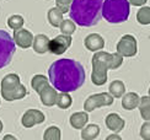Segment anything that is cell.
Returning a JSON list of instances; mask_svg holds the SVG:
<instances>
[{"instance_id": "cell-20", "label": "cell", "mask_w": 150, "mask_h": 140, "mask_svg": "<svg viewBox=\"0 0 150 140\" xmlns=\"http://www.w3.org/2000/svg\"><path fill=\"white\" fill-rule=\"evenodd\" d=\"M100 135V127L97 124L85 125L81 129V139L83 140H93Z\"/></svg>"}, {"instance_id": "cell-11", "label": "cell", "mask_w": 150, "mask_h": 140, "mask_svg": "<svg viewBox=\"0 0 150 140\" xmlns=\"http://www.w3.org/2000/svg\"><path fill=\"white\" fill-rule=\"evenodd\" d=\"M12 38H14V42L17 47H20L22 49H27L30 47H32L35 37L28 30L20 28V30H16L14 32V37Z\"/></svg>"}, {"instance_id": "cell-26", "label": "cell", "mask_w": 150, "mask_h": 140, "mask_svg": "<svg viewBox=\"0 0 150 140\" xmlns=\"http://www.w3.org/2000/svg\"><path fill=\"white\" fill-rule=\"evenodd\" d=\"M75 25L76 23H75L71 18L70 20H63V22H62L60 26H59V30H60L62 35L71 36L75 32V30H76V26H75Z\"/></svg>"}, {"instance_id": "cell-15", "label": "cell", "mask_w": 150, "mask_h": 140, "mask_svg": "<svg viewBox=\"0 0 150 140\" xmlns=\"http://www.w3.org/2000/svg\"><path fill=\"white\" fill-rule=\"evenodd\" d=\"M49 38L43 35H36V37L33 38V43H32V48L35 50V53L37 54H45L48 52V48H49Z\"/></svg>"}, {"instance_id": "cell-32", "label": "cell", "mask_w": 150, "mask_h": 140, "mask_svg": "<svg viewBox=\"0 0 150 140\" xmlns=\"http://www.w3.org/2000/svg\"><path fill=\"white\" fill-rule=\"evenodd\" d=\"M3 140H17V138H15L14 135H11V134H6L3 138Z\"/></svg>"}, {"instance_id": "cell-16", "label": "cell", "mask_w": 150, "mask_h": 140, "mask_svg": "<svg viewBox=\"0 0 150 140\" xmlns=\"http://www.w3.org/2000/svg\"><path fill=\"white\" fill-rule=\"evenodd\" d=\"M140 102V96L137 92H127L122 97V107L126 111H133L134 108H138Z\"/></svg>"}, {"instance_id": "cell-4", "label": "cell", "mask_w": 150, "mask_h": 140, "mask_svg": "<svg viewBox=\"0 0 150 140\" xmlns=\"http://www.w3.org/2000/svg\"><path fill=\"white\" fill-rule=\"evenodd\" d=\"M130 14L128 0H103L102 17L110 23L126 22Z\"/></svg>"}, {"instance_id": "cell-2", "label": "cell", "mask_w": 150, "mask_h": 140, "mask_svg": "<svg viewBox=\"0 0 150 140\" xmlns=\"http://www.w3.org/2000/svg\"><path fill=\"white\" fill-rule=\"evenodd\" d=\"M103 0H73L70 18L81 27H92L102 17Z\"/></svg>"}, {"instance_id": "cell-6", "label": "cell", "mask_w": 150, "mask_h": 140, "mask_svg": "<svg viewBox=\"0 0 150 140\" xmlns=\"http://www.w3.org/2000/svg\"><path fill=\"white\" fill-rule=\"evenodd\" d=\"M16 52V44L9 32L0 30V69L8 66Z\"/></svg>"}, {"instance_id": "cell-7", "label": "cell", "mask_w": 150, "mask_h": 140, "mask_svg": "<svg viewBox=\"0 0 150 140\" xmlns=\"http://www.w3.org/2000/svg\"><path fill=\"white\" fill-rule=\"evenodd\" d=\"M113 101H115V98L112 97V95L110 92H100V93L91 95V96H89L85 101L84 111L89 113V112L97 110V108H101L105 106H111L113 103Z\"/></svg>"}, {"instance_id": "cell-8", "label": "cell", "mask_w": 150, "mask_h": 140, "mask_svg": "<svg viewBox=\"0 0 150 140\" xmlns=\"http://www.w3.org/2000/svg\"><path fill=\"white\" fill-rule=\"evenodd\" d=\"M117 53L123 58H132L138 53V43L132 35H124L117 43Z\"/></svg>"}, {"instance_id": "cell-28", "label": "cell", "mask_w": 150, "mask_h": 140, "mask_svg": "<svg viewBox=\"0 0 150 140\" xmlns=\"http://www.w3.org/2000/svg\"><path fill=\"white\" fill-rule=\"evenodd\" d=\"M71 3H73V0H55V6H57L63 14H65V12H69Z\"/></svg>"}, {"instance_id": "cell-21", "label": "cell", "mask_w": 150, "mask_h": 140, "mask_svg": "<svg viewBox=\"0 0 150 140\" xmlns=\"http://www.w3.org/2000/svg\"><path fill=\"white\" fill-rule=\"evenodd\" d=\"M138 110L140 112V116L144 120H150V96L140 97V102L138 106Z\"/></svg>"}, {"instance_id": "cell-31", "label": "cell", "mask_w": 150, "mask_h": 140, "mask_svg": "<svg viewBox=\"0 0 150 140\" xmlns=\"http://www.w3.org/2000/svg\"><path fill=\"white\" fill-rule=\"evenodd\" d=\"M105 140H123V139H122L120 135H118L117 133H112V134H110Z\"/></svg>"}, {"instance_id": "cell-1", "label": "cell", "mask_w": 150, "mask_h": 140, "mask_svg": "<svg viewBox=\"0 0 150 140\" xmlns=\"http://www.w3.org/2000/svg\"><path fill=\"white\" fill-rule=\"evenodd\" d=\"M86 73L83 64L74 59H58L48 69V80L57 91L73 92L84 85Z\"/></svg>"}, {"instance_id": "cell-25", "label": "cell", "mask_w": 150, "mask_h": 140, "mask_svg": "<svg viewBox=\"0 0 150 140\" xmlns=\"http://www.w3.org/2000/svg\"><path fill=\"white\" fill-rule=\"evenodd\" d=\"M43 140H62V132L57 125H51L43 133Z\"/></svg>"}, {"instance_id": "cell-29", "label": "cell", "mask_w": 150, "mask_h": 140, "mask_svg": "<svg viewBox=\"0 0 150 140\" xmlns=\"http://www.w3.org/2000/svg\"><path fill=\"white\" fill-rule=\"evenodd\" d=\"M140 138L143 140H150V120H145L140 127Z\"/></svg>"}, {"instance_id": "cell-12", "label": "cell", "mask_w": 150, "mask_h": 140, "mask_svg": "<svg viewBox=\"0 0 150 140\" xmlns=\"http://www.w3.org/2000/svg\"><path fill=\"white\" fill-rule=\"evenodd\" d=\"M84 44L87 50L96 53L105 48V40H103V37L98 33H90L89 36L85 37Z\"/></svg>"}, {"instance_id": "cell-19", "label": "cell", "mask_w": 150, "mask_h": 140, "mask_svg": "<svg viewBox=\"0 0 150 140\" xmlns=\"http://www.w3.org/2000/svg\"><path fill=\"white\" fill-rule=\"evenodd\" d=\"M108 92L113 98H122L126 93V85L121 80H113L108 86Z\"/></svg>"}, {"instance_id": "cell-27", "label": "cell", "mask_w": 150, "mask_h": 140, "mask_svg": "<svg viewBox=\"0 0 150 140\" xmlns=\"http://www.w3.org/2000/svg\"><path fill=\"white\" fill-rule=\"evenodd\" d=\"M23 23H25V20H23V17L21 15H11L9 18H8V26L11 28V30H20L22 28L23 26Z\"/></svg>"}, {"instance_id": "cell-13", "label": "cell", "mask_w": 150, "mask_h": 140, "mask_svg": "<svg viewBox=\"0 0 150 140\" xmlns=\"http://www.w3.org/2000/svg\"><path fill=\"white\" fill-rule=\"evenodd\" d=\"M40 98L43 106L46 107H53L57 103V98H58V91L51 85H47L46 87H43L40 91Z\"/></svg>"}, {"instance_id": "cell-5", "label": "cell", "mask_w": 150, "mask_h": 140, "mask_svg": "<svg viewBox=\"0 0 150 140\" xmlns=\"http://www.w3.org/2000/svg\"><path fill=\"white\" fill-rule=\"evenodd\" d=\"M0 86H1V88H0L1 96L8 102H11V101L15 100H21L27 95L26 86L21 84L20 76L14 73L5 75L1 80Z\"/></svg>"}, {"instance_id": "cell-24", "label": "cell", "mask_w": 150, "mask_h": 140, "mask_svg": "<svg viewBox=\"0 0 150 140\" xmlns=\"http://www.w3.org/2000/svg\"><path fill=\"white\" fill-rule=\"evenodd\" d=\"M57 105L60 110H68L73 105V98L69 95V92H60L58 93V98H57Z\"/></svg>"}, {"instance_id": "cell-23", "label": "cell", "mask_w": 150, "mask_h": 140, "mask_svg": "<svg viewBox=\"0 0 150 140\" xmlns=\"http://www.w3.org/2000/svg\"><path fill=\"white\" fill-rule=\"evenodd\" d=\"M137 21L140 25H150V6H140V9L137 12Z\"/></svg>"}, {"instance_id": "cell-34", "label": "cell", "mask_w": 150, "mask_h": 140, "mask_svg": "<svg viewBox=\"0 0 150 140\" xmlns=\"http://www.w3.org/2000/svg\"><path fill=\"white\" fill-rule=\"evenodd\" d=\"M149 96H150V87H149Z\"/></svg>"}, {"instance_id": "cell-17", "label": "cell", "mask_w": 150, "mask_h": 140, "mask_svg": "<svg viewBox=\"0 0 150 140\" xmlns=\"http://www.w3.org/2000/svg\"><path fill=\"white\" fill-rule=\"evenodd\" d=\"M89 122V113L86 111L83 112H75L69 118V123L74 129H83Z\"/></svg>"}, {"instance_id": "cell-14", "label": "cell", "mask_w": 150, "mask_h": 140, "mask_svg": "<svg viewBox=\"0 0 150 140\" xmlns=\"http://www.w3.org/2000/svg\"><path fill=\"white\" fill-rule=\"evenodd\" d=\"M105 124L106 127L112 132V133H120L124 129V125H126V122L124 119L117 113H110L107 114V117L105 118Z\"/></svg>"}, {"instance_id": "cell-22", "label": "cell", "mask_w": 150, "mask_h": 140, "mask_svg": "<svg viewBox=\"0 0 150 140\" xmlns=\"http://www.w3.org/2000/svg\"><path fill=\"white\" fill-rule=\"evenodd\" d=\"M47 85H49V80H48V78H46V76L42 74L35 75L32 80H31V86H32V88L37 93H40V91L43 87H46Z\"/></svg>"}, {"instance_id": "cell-3", "label": "cell", "mask_w": 150, "mask_h": 140, "mask_svg": "<svg viewBox=\"0 0 150 140\" xmlns=\"http://www.w3.org/2000/svg\"><path fill=\"white\" fill-rule=\"evenodd\" d=\"M123 64V57L118 53H107V52H96L91 59L92 71L91 81L93 85L102 86L107 82V71L108 70L120 69Z\"/></svg>"}, {"instance_id": "cell-35", "label": "cell", "mask_w": 150, "mask_h": 140, "mask_svg": "<svg viewBox=\"0 0 150 140\" xmlns=\"http://www.w3.org/2000/svg\"><path fill=\"white\" fill-rule=\"evenodd\" d=\"M0 103H1V100H0Z\"/></svg>"}, {"instance_id": "cell-18", "label": "cell", "mask_w": 150, "mask_h": 140, "mask_svg": "<svg viewBox=\"0 0 150 140\" xmlns=\"http://www.w3.org/2000/svg\"><path fill=\"white\" fill-rule=\"evenodd\" d=\"M47 18H48V22L51 26L53 27H59L60 23L63 22L64 20V14L62 12L57 6H54V8H51L47 12Z\"/></svg>"}, {"instance_id": "cell-10", "label": "cell", "mask_w": 150, "mask_h": 140, "mask_svg": "<svg viewBox=\"0 0 150 140\" xmlns=\"http://www.w3.org/2000/svg\"><path fill=\"white\" fill-rule=\"evenodd\" d=\"M46 120V116L43 114V112L36 110V108H30L23 113V116L21 118V124L25 128H32V127L41 124Z\"/></svg>"}, {"instance_id": "cell-33", "label": "cell", "mask_w": 150, "mask_h": 140, "mask_svg": "<svg viewBox=\"0 0 150 140\" xmlns=\"http://www.w3.org/2000/svg\"><path fill=\"white\" fill-rule=\"evenodd\" d=\"M3 128H4V125H3V122H1V120H0V133L3 132Z\"/></svg>"}, {"instance_id": "cell-30", "label": "cell", "mask_w": 150, "mask_h": 140, "mask_svg": "<svg viewBox=\"0 0 150 140\" xmlns=\"http://www.w3.org/2000/svg\"><path fill=\"white\" fill-rule=\"evenodd\" d=\"M130 5L133 6H144L148 0H128Z\"/></svg>"}, {"instance_id": "cell-9", "label": "cell", "mask_w": 150, "mask_h": 140, "mask_svg": "<svg viewBox=\"0 0 150 140\" xmlns=\"http://www.w3.org/2000/svg\"><path fill=\"white\" fill-rule=\"evenodd\" d=\"M70 46H71V36L59 35L49 41L48 52H51L52 54H55V55H62L69 49Z\"/></svg>"}]
</instances>
